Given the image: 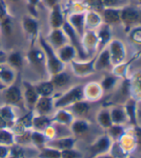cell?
Here are the masks:
<instances>
[{
    "label": "cell",
    "mask_w": 141,
    "mask_h": 158,
    "mask_svg": "<svg viewBox=\"0 0 141 158\" xmlns=\"http://www.w3.org/2000/svg\"><path fill=\"white\" fill-rule=\"evenodd\" d=\"M83 88L81 85L74 86L69 89L65 94L61 98L54 102V107H63L69 105H73L76 102H79L83 99Z\"/></svg>",
    "instance_id": "cell-3"
},
{
    "label": "cell",
    "mask_w": 141,
    "mask_h": 158,
    "mask_svg": "<svg viewBox=\"0 0 141 158\" xmlns=\"http://www.w3.org/2000/svg\"><path fill=\"white\" fill-rule=\"evenodd\" d=\"M103 24H107L109 26L121 24L120 19V8H106L101 13Z\"/></svg>",
    "instance_id": "cell-14"
},
{
    "label": "cell",
    "mask_w": 141,
    "mask_h": 158,
    "mask_svg": "<svg viewBox=\"0 0 141 158\" xmlns=\"http://www.w3.org/2000/svg\"><path fill=\"white\" fill-rule=\"evenodd\" d=\"M120 19L126 31H130L131 28L141 24V10L133 7L125 6L120 8Z\"/></svg>",
    "instance_id": "cell-2"
},
{
    "label": "cell",
    "mask_w": 141,
    "mask_h": 158,
    "mask_svg": "<svg viewBox=\"0 0 141 158\" xmlns=\"http://www.w3.org/2000/svg\"><path fill=\"white\" fill-rule=\"evenodd\" d=\"M8 15L7 12V5L4 0H0V20Z\"/></svg>",
    "instance_id": "cell-41"
},
{
    "label": "cell",
    "mask_w": 141,
    "mask_h": 158,
    "mask_svg": "<svg viewBox=\"0 0 141 158\" xmlns=\"http://www.w3.org/2000/svg\"><path fill=\"white\" fill-rule=\"evenodd\" d=\"M47 142V137L45 136L44 132L39 131H31V145L37 148V150H41L43 147H45V144Z\"/></svg>",
    "instance_id": "cell-24"
},
{
    "label": "cell",
    "mask_w": 141,
    "mask_h": 158,
    "mask_svg": "<svg viewBox=\"0 0 141 158\" xmlns=\"http://www.w3.org/2000/svg\"><path fill=\"white\" fill-rule=\"evenodd\" d=\"M0 144L13 146L15 144V134L7 128L0 129Z\"/></svg>",
    "instance_id": "cell-29"
},
{
    "label": "cell",
    "mask_w": 141,
    "mask_h": 158,
    "mask_svg": "<svg viewBox=\"0 0 141 158\" xmlns=\"http://www.w3.org/2000/svg\"><path fill=\"white\" fill-rule=\"evenodd\" d=\"M45 40L52 46V48L55 51L61 48L62 46L69 43L67 36L64 34L62 28L61 29H51V31L49 32L48 35H47Z\"/></svg>",
    "instance_id": "cell-10"
},
{
    "label": "cell",
    "mask_w": 141,
    "mask_h": 158,
    "mask_svg": "<svg viewBox=\"0 0 141 158\" xmlns=\"http://www.w3.org/2000/svg\"><path fill=\"white\" fill-rule=\"evenodd\" d=\"M41 1H42L43 4L48 9H52L55 5L59 3V0H41Z\"/></svg>",
    "instance_id": "cell-43"
},
{
    "label": "cell",
    "mask_w": 141,
    "mask_h": 158,
    "mask_svg": "<svg viewBox=\"0 0 141 158\" xmlns=\"http://www.w3.org/2000/svg\"><path fill=\"white\" fill-rule=\"evenodd\" d=\"M99 121L103 126H105V127L110 126V116L107 112H102L100 114Z\"/></svg>",
    "instance_id": "cell-39"
},
{
    "label": "cell",
    "mask_w": 141,
    "mask_h": 158,
    "mask_svg": "<svg viewBox=\"0 0 141 158\" xmlns=\"http://www.w3.org/2000/svg\"><path fill=\"white\" fill-rule=\"evenodd\" d=\"M74 144V141L72 138H56L52 139V140H47L45 146L54 148L56 150L59 151H64V150H68V148H72Z\"/></svg>",
    "instance_id": "cell-19"
},
{
    "label": "cell",
    "mask_w": 141,
    "mask_h": 158,
    "mask_svg": "<svg viewBox=\"0 0 141 158\" xmlns=\"http://www.w3.org/2000/svg\"><path fill=\"white\" fill-rule=\"evenodd\" d=\"M8 127V125L7 123L4 121V119L0 116V129H2V128H7Z\"/></svg>",
    "instance_id": "cell-45"
},
{
    "label": "cell",
    "mask_w": 141,
    "mask_h": 158,
    "mask_svg": "<svg viewBox=\"0 0 141 158\" xmlns=\"http://www.w3.org/2000/svg\"><path fill=\"white\" fill-rule=\"evenodd\" d=\"M51 124H52V120L49 117H47V115L34 114L33 121H32V127H34L35 131L44 132Z\"/></svg>",
    "instance_id": "cell-20"
},
{
    "label": "cell",
    "mask_w": 141,
    "mask_h": 158,
    "mask_svg": "<svg viewBox=\"0 0 141 158\" xmlns=\"http://www.w3.org/2000/svg\"><path fill=\"white\" fill-rule=\"evenodd\" d=\"M54 107V101L51 97H40L34 107V114L47 115Z\"/></svg>",
    "instance_id": "cell-15"
},
{
    "label": "cell",
    "mask_w": 141,
    "mask_h": 158,
    "mask_svg": "<svg viewBox=\"0 0 141 158\" xmlns=\"http://www.w3.org/2000/svg\"><path fill=\"white\" fill-rule=\"evenodd\" d=\"M39 43L41 48L44 52L45 60H46V70L49 73V75H55V74L60 73L64 69V63L59 59L56 51L52 48V46L46 41L43 36H39Z\"/></svg>",
    "instance_id": "cell-1"
},
{
    "label": "cell",
    "mask_w": 141,
    "mask_h": 158,
    "mask_svg": "<svg viewBox=\"0 0 141 158\" xmlns=\"http://www.w3.org/2000/svg\"><path fill=\"white\" fill-rule=\"evenodd\" d=\"M96 57L97 55L94 57L90 61H76V60H71L70 64L72 70L74 72V74L76 76H80V77H83L89 75V74H92L95 72V60H96Z\"/></svg>",
    "instance_id": "cell-9"
},
{
    "label": "cell",
    "mask_w": 141,
    "mask_h": 158,
    "mask_svg": "<svg viewBox=\"0 0 141 158\" xmlns=\"http://www.w3.org/2000/svg\"><path fill=\"white\" fill-rule=\"evenodd\" d=\"M80 157V153L75 152L71 148H68V150H64L62 151V156L61 158H79Z\"/></svg>",
    "instance_id": "cell-37"
},
{
    "label": "cell",
    "mask_w": 141,
    "mask_h": 158,
    "mask_svg": "<svg viewBox=\"0 0 141 158\" xmlns=\"http://www.w3.org/2000/svg\"><path fill=\"white\" fill-rule=\"evenodd\" d=\"M37 94L40 97H51L55 91L52 82L49 81H42L35 85Z\"/></svg>",
    "instance_id": "cell-23"
},
{
    "label": "cell",
    "mask_w": 141,
    "mask_h": 158,
    "mask_svg": "<svg viewBox=\"0 0 141 158\" xmlns=\"http://www.w3.org/2000/svg\"><path fill=\"white\" fill-rule=\"evenodd\" d=\"M0 28H1V31H2V33L4 35H12V32H13V22H12L11 16L9 15L0 20Z\"/></svg>",
    "instance_id": "cell-30"
},
{
    "label": "cell",
    "mask_w": 141,
    "mask_h": 158,
    "mask_svg": "<svg viewBox=\"0 0 141 158\" xmlns=\"http://www.w3.org/2000/svg\"><path fill=\"white\" fill-rule=\"evenodd\" d=\"M10 147L11 146H6L0 144V158H6L9 155V152H10Z\"/></svg>",
    "instance_id": "cell-42"
},
{
    "label": "cell",
    "mask_w": 141,
    "mask_h": 158,
    "mask_svg": "<svg viewBox=\"0 0 141 158\" xmlns=\"http://www.w3.org/2000/svg\"><path fill=\"white\" fill-rule=\"evenodd\" d=\"M56 53H57V56L59 57V59L63 63L70 62L71 60H73L75 59V57H76V55H77L76 49H75L70 43H67V44L62 46L61 48L56 50Z\"/></svg>",
    "instance_id": "cell-17"
},
{
    "label": "cell",
    "mask_w": 141,
    "mask_h": 158,
    "mask_svg": "<svg viewBox=\"0 0 141 158\" xmlns=\"http://www.w3.org/2000/svg\"><path fill=\"white\" fill-rule=\"evenodd\" d=\"M109 52L111 64H119L126 57V49L123 42L118 40H111L109 43Z\"/></svg>",
    "instance_id": "cell-7"
},
{
    "label": "cell",
    "mask_w": 141,
    "mask_h": 158,
    "mask_svg": "<svg viewBox=\"0 0 141 158\" xmlns=\"http://www.w3.org/2000/svg\"><path fill=\"white\" fill-rule=\"evenodd\" d=\"M104 9L106 8H118L120 5V0H102Z\"/></svg>",
    "instance_id": "cell-38"
},
{
    "label": "cell",
    "mask_w": 141,
    "mask_h": 158,
    "mask_svg": "<svg viewBox=\"0 0 141 158\" xmlns=\"http://www.w3.org/2000/svg\"><path fill=\"white\" fill-rule=\"evenodd\" d=\"M21 26L22 30L25 32V34L29 36L32 40L31 47L35 45L36 40L40 36V24L37 21V18L33 17L31 15H26L22 18L21 20Z\"/></svg>",
    "instance_id": "cell-5"
},
{
    "label": "cell",
    "mask_w": 141,
    "mask_h": 158,
    "mask_svg": "<svg viewBox=\"0 0 141 158\" xmlns=\"http://www.w3.org/2000/svg\"><path fill=\"white\" fill-rule=\"evenodd\" d=\"M108 147H109V140H108V138L104 137V138H102L95 146H94V151L102 152V151H105Z\"/></svg>",
    "instance_id": "cell-36"
},
{
    "label": "cell",
    "mask_w": 141,
    "mask_h": 158,
    "mask_svg": "<svg viewBox=\"0 0 141 158\" xmlns=\"http://www.w3.org/2000/svg\"><path fill=\"white\" fill-rule=\"evenodd\" d=\"M106 158H109V157H106Z\"/></svg>",
    "instance_id": "cell-49"
},
{
    "label": "cell",
    "mask_w": 141,
    "mask_h": 158,
    "mask_svg": "<svg viewBox=\"0 0 141 158\" xmlns=\"http://www.w3.org/2000/svg\"><path fill=\"white\" fill-rule=\"evenodd\" d=\"M28 60L31 63V65L39 72H47L46 70V60L45 55L42 49H36L32 46L30 51L27 54Z\"/></svg>",
    "instance_id": "cell-6"
},
{
    "label": "cell",
    "mask_w": 141,
    "mask_h": 158,
    "mask_svg": "<svg viewBox=\"0 0 141 158\" xmlns=\"http://www.w3.org/2000/svg\"><path fill=\"white\" fill-rule=\"evenodd\" d=\"M115 83H116V78L109 76V77H107V78H105L104 80L102 81L101 85L104 89L108 90V89H110L112 86L115 85Z\"/></svg>",
    "instance_id": "cell-35"
},
{
    "label": "cell",
    "mask_w": 141,
    "mask_h": 158,
    "mask_svg": "<svg viewBox=\"0 0 141 158\" xmlns=\"http://www.w3.org/2000/svg\"><path fill=\"white\" fill-rule=\"evenodd\" d=\"M62 152L50 147H43L39 151L36 158H61Z\"/></svg>",
    "instance_id": "cell-26"
},
{
    "label": "cell",
    "mask_w": 141,
    "mask_h": 158,
    "mask_svg": "<svg viewBox=\"0 0 141 158\" xmlns=\"http://www.w3.org/2000/svg\"><path fill=\"white\" fill-rule=\"evenodd\" d=\"M6 63L13 69H20L23 66V57L19 52H12L8 55Z\"/></svg>",
    "instance_id": "cell-25"
},
{
    "label": "cell",
    "mask_w": 141,
    "mask_h": 158,
    "mask_svg": "<svg viewBox=\"0 0 141 158\" xmlns=\"http://www.w3.org/2000/svg\"><path fill=\"white\" fill-rule=\"evenodd\" d=\"M88 105L84 102H82V100L74 103L71 106L72 111L77 115H84L88 111Z\"/></svg>",
    "instance_id": "cell-32"
},
{
    "label": "cell",
    "mask_w": 141,
    "mask_h": 158,
    "mask_svg": "<svg viewBox=\"0 0 141 158\" xmlns=\"http://www.w3.org/2000/svg\"><path fill=\"white\" fill-rule=\"evenodd\" d=\"M84 15H86V12H75L69 15L66 19V21L71 25L75 32L80 35V38H82L84 32H86V28H84Z\"/></svg>",
    "instance_id": "cell-11"
},
{
    "label": "cell",
    "mask_w": 141,
    "mask_h": 158,
    "mask_svg": "<svg viewBox=\"0 0 141 158\" xmlns=\"http://www.w3.org/2000/svg\"><path fill=\"white\" fill-rule=\"evenodd\" d=\"M41 0H27V8L29 11V15L37 18V11L36 7L40 4Z\"/></svg>",
    "instance_id": "cell-34"
},
{
    "label": "cell",
    "mask_w": 141,
    "mask_h": 158,
    "mask_svg": "<svg viewBox=\"0 0 141 158\" xmlns=\"http://www.w3.org/2000/svg\"><path fill=\"white\" fill-rule=\"evenodd\" d=\"M6 87H7V86H6V85H4V83H3V82H2L1 81H0V90H4V89H5Z\"/></svg>",
    "instance_id": "cell-46"
},
{
    "label": "cell",
    "mask_w": 141,
    "mask_h": 158,
    "mask_svg": "<svg viewBox=\"0 0 141 158\" xmlns=\"http://www.w3.org/2000/svg\"><path fill=\"white\" fill-rule=\"evenodd\" d=\"M83 49L87 55L95 51L98 47V40L95 31H86L81 38Z\"/></svg>",
    "instance_id": "cell-13"
},
{
    "label": "cell",
    "mask_w": 141,
    "mask_h": 158,
    "mask_svg": "<svg viewBox=\"0 0 141 158\" xmlns=\"http://www.w3.org/2000/svg\"><path fill=\"white\" fill-rule=\"evenodd\" d=\"M22 96L23 101L25 102L26 106L30 109V111H33L37 100L40 96L37 94L36 89L35 87V85H32L29 81H23L22 82Z\"/></svg>",
    "instance_id": "cell-8"
},
{
    "label": "cell",
    "mask_w": 141,
    "mask_h": 158,
    "mask_svg": "<svg viewBox=\"0 0 141 158\" xmlns=\"http://www.w3.org/2000/svg\"><path fill=\"white\" fill-rule=\"evenodd\" d=\"M0 116L4 119L8 127H9V124H11V127H12L13 124L15 122V112L13 110L12 106L6 105L0 108Z\"/></svg>",
    "instance_id": "cell-27"
},
{
    "label": "cell",
    "mask_w": 141,
    "mask_h": 158,
    "mask_svg": "<svg viewBox=\"0 0 141 158\" xmlns=\"http://www.w3.org/2000/svg\"><path fill=\"white\" fill-rule=\"evenodd\" d=\"M10 1H12V2H14V3H16V2H19L20 0H10Z\"/></svg>",
    "instance_id": "cell-47"
},
{
    "label": "cell",
    "mask_w": 141,
    "mask_h": 158,
    "mask_svg": "<svg viewBox=\"0 0 141 158\" xmlns=\"http://www.w3.org/2000/svg\"><path fill=\"white\" fill-rule=\"evenodd\" d=\"M4 99L9 106H17L23 102L22 87L18 81H14L4 89Z\"/></svg>",
    "instance_id": "cell-4"
},
{
    "label": "cell",
    "mask_w": 141,
    "mask_h": 158,
    "mask_svg": "<svg viewBox=\"0 0 141 158\" xmlns=\"http://www.w3.org/2000/svg\"><path fill=\"white\" fill-rule=\"evenodd\" d=\"M103 24L99 13L88 11L84 15V28L86 31H95Z\"/></svg>",
    "instance_id": "cell-16"
},
{
    "label": "cell",
    "mask_w": 141,
    "mask_h": 158,
    "mask_svg": "<svg viewBox=\"0 0 141 158\" xmlns=\"http://www.w3.org/2000/svg\"><path fill=\"white\" fill-rule=\"evenodd\" d=\"M111 65L110 56L109 49H103L100 55H97L95 60V71H102L104 69L109 68Z\"/></svg>",
    "instance_id": "cell-22"
},
{
    "label": "cell",
    "mask_w": 141,
    "mask_h": 158,
    "mask_svg": "<svg viewBox=\"0 0 141 158\" xmlns=\"http://www.w3.org/2000/svg\"><path fill=\"white\" fill-rule=\"evenodd\" d=\"M111 118L113 121H115V122H120V121L123 120L124 114H123V112H122L121 110L114 109L113 111H112V113H111Z\"/></svg>",
    "instance_id": "cell-40"
},
{
    "label": "cell",
    "mask_w": 141,
    "mask_h": 158,
    "mask_svg": "<svg viewBox=\"0 0 141 158\" xmlns=\"http://www.w3.org/2000/svg\"><path fill=\"white\" fill-rule=\"evenodd\" d=\"M65 17L62 12V9L58 3L55 5L52 9H50V15H49V24L51 29H61L62 28L64 22H65Z\"/></svg>",
    "instance_id": "cell-12"
},
{
    "label": "cell",
    "mask_w": 141,
    "mask_h": 158,
    "mask_svg": "<svg viewBox=\"0 0 141 158\" xmlns=\"http://www.w3.org/2000/svg\"><path fill=\"white\" fill-rule=\"evenodd\" d=\"M52 122H56L61 125H68L72 122V116L65 110H59L56 112L54 117L51 119Z\"/></svg>",
    "instance_id": "cell-28"
},
{
    "label": "cell",
    "mask_w": 141,
    "mask_h": 158,
    "mask_svg": "<svg viewBox=\"0 0 141 158\" xmlns=\"http://www.w3.org/2000/svg\"><path fill=\"white\" fill-rule=\"evenodd\" d=\"M97 40H98V47L100 49H104V46L109 43L111 40V33H110V26L107 24H102L96 32Z\"/></svg>",
    "instance_id": "cell-18"
},
{
    "label": "cell",
    "mask_w": 141,
    "mask_h": 158,
    "mask_svg": "<svg viewBox=\"0 0 141 158\" xmlns=\"http://www.w3.org/2000/svg\"><path fill=\"white\" fill-rule=\"evenodd\" d=\"M110 131L113 135H118L121 132V128L119 127H112L111 129H110Z\"/></svg>",
    "instance_id": "cell-44"
},
{
    "label": "cell",
    "mask_w": 141,
    "mask_h": 158,
    "mask_svg": "<svg viewBox=\"0 0 141 158\" xmlns=\"http://www.w3.org/2000/svg\"><path fill=\"white\" fill-rule=\"evenodd\" d=\"M70 81H71V78L69 76V74L64 71H62L60 73L55 74V75L50 76V81L52 82L55 89L62 88L64 86L68 85Z\"/></svg>",
    "instance_id": "cell-21"
},
{
    "label": "cell",
    "mask_w": 141,
    "mask_h": 158,
    "mask_svg": "<svg viewBox=\"0 0 141 158\" xmlns=\"http://www.w3.org/2000/svg\"><path fill=\"white\" fill-rule=\"evenodd\" d=\"M6 158H10V157H6Z\"/></svg>",
    "instance_id": "cell-48"
},
{
    "label": "cell",
    "mask_w": 141,
    "mask_h": 158,
    "mask_svg": "<svg viewBox=\"0 0 141 158\" xmlns=\"http://www.w3.org/2000/svg\"><path fill=\"white\" fill-rule=\"evenodd\" d=\"M129 32V38L130 41L136 45H141V26L131 28Z\"/></svg>",
    "instance_id": "cell-31"
},
{
    "label": "cell",
    "mask_w": 141,
    "mask_h": 158,
    "mask_svg": "<svg viewBox=\"0 0 141 158\" xmlns=\"http://www.w3.org/2000/svg\"><path fill=\"white\" fill-rule=\"evenodd\" d=\"M88 125L83 121H76L72 124V131L76 134H82L84 131H87Z\"/></svg>",
    "instance_id": "cell-33"
}]
</instances>
